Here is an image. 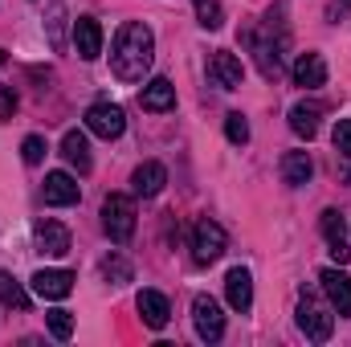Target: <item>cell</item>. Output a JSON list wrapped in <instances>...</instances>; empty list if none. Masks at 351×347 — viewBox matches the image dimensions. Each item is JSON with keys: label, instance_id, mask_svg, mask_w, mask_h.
<instances>
[{"label": "cell", "instance_id": "3", "mask_svg": "<svg viewBox=\"0 0 351 347\" xmlns=\"http://www.w3.org/2000/svg\"><path fill=\"white\" fill-rule=\"evenodd\" d=\"M225 246H229V237H225V229H221L217 221L200 217V221L192 225V258L200 261V265L217 261L221 254H225Z\"/></svg>", "mask_w": 351, "mask_h": 347}, {"label": "cell", "instance_id": "13", "mask_svg": "<svg viewBox=\"0 0 351 347\" xmlns=\"http://www.w3.org/2000/svg\"><path fill=\"white\" fill-rule=\"evenodd\" d=\"M74 290V274L70 270H37L33 274V294H41V298H66Z\"/></svg>", "mask_w": 351, "mask_h": 347}, {"label": "cell", "instance_id": "26", "mask_svg": "<svg viewBox=\"0 0 351 347\" xmlns=\"http://www.w3.org/2000/svg\"><path fill=\"white\" fill-rule=\"evenodd\" d=\"M45 323H49V335H53V339H70V335H74V319H70V311H49Z\"/></svg>", "mask_w": 351, "mask_h": 347}, {"label": "cell", "instance_id": "14", "mask_svg": "<svg viewBox=\"0 0 351 347\" xmlns=\"http://www.w3.org/2000/svg\"><path fill=\"white\" fill-rule=\"evenodd\" d=\"M135 307H139V315H143V323H147L152 331H164L168 319H172V307H168V298H164L160 290H139Z\"/></svg>", "mask_w": 351, "mask_h": 347}, {"label": "cell", "instance_id": "9", "mask_svg": "<svg viewBox=\"0 0 351 347\" xmlns=\"http://www.w3.org/2000/svg\"><path fill=\"white\" fill-rule=\"evenodd\" d=\"M319 229H323V237H327V246H331V258L339 261H351V250H348V229H343V217L335 213V208H323V217H319Z\"/></svg>", "mask_w": 351, "mask_h": 347}, {"label": "cell", "instance_id": "8", "mask_svg": "<svg viewBox=\"0 0 351 347\" xmlns=\"http://www.w3.org/2000/svg\"><path fill=\"white\" fill-rule=\"evenodd\" d=\"M225 298H229V307H233L237 315H245V311L254 307V278H250V270L233 265V270L225 274Z\"/></svg>", "mask_w": 351, "mask_h": 347}, {"label": "cell", "instance_id": "10", "mask_svg": "<svg viewBox=\"0 0 351 347\" xmlns=\"http://www.w3.org/2000/svg\"><path fill=\"white\" fill-rule=\"evenodd\" d=\"M319 282H323V294L331 298V307H335L343 319H351V278L348 274H343V270H323Z\"/></svg>", "mask_w": 351, "mask_h": 347}, {"label": "cell", "instance_id": "25", "mask_svg": "<svg viewBox=\"0 0 351 347\" xmlns=\"http://www.w3.org/2000/svg\"><path fill=\"white\" fill-rule=\"evenodd\" d=\"M192 4H196V21H200L204 29H221V25H225L221 0H192Z\"/></svg>", "mask_w": 351, "mask_h": 347}, {"label": "cell", "instance_id": "12", "mask_svg": "<svg viewBox=\"0 0 351 347\" xmlns=\"http://www.w3.org/2000/svg\"><path fill=\"white\" fill-rule=\"evenodd\" d=\"M37 250L41 254H49V258H62V254H70V229L62 225V221H37Z\"/></svg>", "mask_w": 351, "mask_h": 347}, {"label": "cell", "instance_id": "19", "mask_svg": "<svg viewBox=\"0 0 351 347\" xmlns=\"http://www.w3.org/2000/svg\"><path fill=\"white\" fill-rule=\"evenodd\" d=\"M139 102H143V110H172L176 106V86L168 78H152L143 94H139Z\"/></svg>", "mask_w": 351, "mask_h": 347}, {"label": "cell", "instance_id": "20", "mask_svg": "<svg viewBox=\"0 0 351 347\" xmlns=\"http://www.w3.org/2000/svg\"><path fill=\"white\" fill-rule=\"evenodd\" d=\"M315 172V164H311V156L306 152H286L282 156V180L290 184V188H302L306 180Z\"/></svg>", "mask_w": 351, "mask_h": 347}, {"label": "cell", "instance_id": "21", "mask_svg": "<svg viewBox=\"0 0 351 347\" xmlns=\"http://www.w3.org/2000/svg\"><path fill=\"white\" fill-rule=\"evenodd\" d=\"M319 115H323V106L298 102V106L290 110V131H294L298 139H315V135H319Z\"/></svg>", "mask_w": 351, "mask_h": 347}, {"label": "cell", "instance_id": "17", "mask_svg": "<svg viewBox=\"0 0 351 347\" xmlns=\"http://www.w3.org/2000/svg\"><path fill=\"white\" fill-rule=\"evenodd\" d=\"M294 82L306 90L323 86L327 82V62H323V53H302L298 62H294Z\"/></svg>", "mask_w": 351, "mask_h": 347}, {"label": "cell", "instance_id": "30", "mask_svg": "<svg viewBox=\"0 0 351 347\" xmlns=\"http://www.w3.org/2000/svg\"><path fill=\"white\" fill-rule=\"evenodd\" d=\"M0 66H4V49H0Z\"/></svg>", "mask_w": 351, "mask_h": 347}, {"label": "cell", "instance_id": "15", "mask_svg": "<svg viewBox=\"0 0 351 347\" xmlns=\"http://www.w3.org/2000/svg\"><path fill=\"white\" fill-rule=\"evenodd\" d=\"M74 49H78V58H86V62H94V58L102 53V25H98L94 16H78V21H74Z\"/></svg>", "mask_w": 351, "mask_h": 347}, {"label": "cell", "instance_id": "18", "mask_svg": "<svg viewBox=\"0 0 351 347\" xmlns=\"http://www.w3.org/2000/svg\"><path fill=\"white\" fill-rule=\"evenodd\" d=\"M62 156H66L70 168H78L82 176L94 168V160H90V143H86L82 131H66V135H62Z\"/></svg>", "mask_w": 351, "mask_h": 347}, {"label": "cell", "instance_id": "4", "mask_svg": "<svg viewBox=\"0 0 351 347\" xmlns=\"http://www.w3.org/2000/svg\"><path fill=\"white\" fill-rule=\"evenodd\" d=\"M298 327H302V335L306 339H315V344H327L331 339V331H335V315L323 307V302H315L311 294L298 302Z\"/></svg>", "mask_w": 351, "mask_h": 347}, {"label": "cell", "instance_id": "1", "mask_svg": "<svg viewBox=\"0 0 351 347\" xmlns=\"http://www.w3.org/2000/svg\"><path fill=\"white\" fill-rule=\"evenodd\" d=\"M156 62V33L143 25V21H127L119 33H114V45H110V70L119 82H143V74L152 70Z\"/></svg>", "mask_w": 351, "mask_h": 347}, {"label": "cell", "instance_id": "11", "mask_svg": "<svg viewBox=\"0 0 351 347\" xmlns=\"http://www.w3.org/2000/svg\"><path fill=\"white\" fill-rule=\"evenodd\" d=\"M45 204H58V208H66V204H78V196H82V188H78V180L70 172H49L45 176Z\"/></svg>", "mask_w": 351, "mask_h": 347}, {"label": "cell", "instance_id": "27", "mask_svg": "<svg viewBox=\"0 0 351 347\" xmlns=\"http://www.w3.org/2000/svg\"><path fill=\"white\" fill-rule=\"evenodd\" d=\"M225 135H229V143H250V123H245V115H225Z\"/></svg>", "mask_w": 351, "mask_h": 347}, {"label": "cell", "instance_id": "28", "mask_svg": "<svg viewBox=\"0 0 351 347\" xmlns=\"http://www.w3.org/2000/svg\"><path fill=\"white\" fill-rule=\"evenodd\" d=\"M45 152H49V147H45V139H41V135H29V139L21 143V160H25L29 168H37V164L45 160Z\"/></svg>", "mask_w": 351, "mask_h": 347}, {"label": "cell", "instance_id": "6", "mask_svg": "<svg viewBox=\"0 0 351 347\" xmlns=\"http://www.w3.org/2000/svg\"><path fill=\"white\" fill-rule=\"evenodd\" d=\"M192 323H196L200 339H208V344H217L225 335V315H221L217 298H208V294H196L192 298Z\"/></svg>", "mask_w": 351, "mask_h": 347}, {"label": "cell", "instance_id": "7", "mask_svg": "<svg viewBox=\"0 0 351 347\" xmlns=\"http://www.w3.org/2000/svg\"><path fill=\"white\" fill-rule=\"evenodd\" d=\"M208 78H213L221 90H237V86H241V78H245L241 58H237V53H229V49H217V53L208 58Z\"/></svg>", "mask_w": 351, "mask_h": 347}, {"label": "cell", "instance_id": "24", "mask_svg": "<svg viewBox=\"0 0 351 347\" xmlns=\"http://www.w3.org/2000/svg\"><path fill=\"white\" fill-rule=\"evenodd\" d=\"M102 278H106L110 286H127V282H131V261L123 258V254H110V258L102 261Z\"/></svg>", "mask_w": 351, "mask_h": 347}, {"label": "cell", "instance_id": "29", "mask_svg": "<svg viewBox=\"0 0 351 347\" xmlns=\"http://www.w3.org/2000/svg\"><path fill=\"white\" fill-rule=\"evenodd\" d=\"M331 143H335V152H339V156H351V119H339V123H335Z\"/></svg>", "mask_w": 351, "mask_h": 347}, {"label": "cell", "instance_id": "2", "mask_svg": "<svg viewBox=\"0 0 351 347\" xmlns=\"http://www.w3.org/2000/svg\"><path fill=\"white\" fill-rule=\"evenodd\" d=\"M102 229H106V237L114 246L131 241V233H135V200L123 196V192H110L102 200Z\"/></svg>", "mask_w": 351, "mask_h": 347}, {"label": "cell", "instance_id": "23", "mask_svg": "<svg viewBox=\"0 0 351 347\" xmlns=\"http://www.w3.org/2000/svg\"><path fill=\"white\" fill-rule=\"evenodd\" d=\"M0 302H4V307H12V311H25V307H29L25 286H21L12 274H4V270H0Z\"/></svg>", "mask_w": 351, "mask_h": 347}, {"label": "cell", "instance_id": "22", "mask_svg": "<svg viewBox=\"0 0 351 347\" xmlns=\"http://www.w3.org/2000/svg\"><path fill=\"white\" fill-rule=\"evenodd\" d=\"M45 29H49V45H53V49H66V4H62V0H49V21H45Z\"/></svg>", "mask_w": 351, "mask_h": 347}, {"label": "cell", "instance_id": "16", "mask_svg": "<svg viewBox=\"0 0 351 347\" xmlns=\"http://www.w3.org/2000/svg\"><path fill=\"white\" fill-rule=\"evenodd\" d=\"M131 184H135V196H160L164 184H168V168H164L160 160H147V164L135 168Z\"/></svg>", "mask_w": 351, "mask_h": 347}, {"label": "cell", "instance_id": "5", "mask_svg": "<svg viewBox=\"0 0 351 347\" xmlns=\"http://www.w3.org/2000/svg\"><path fill=\"white\" fill-rule=\"evenodd\" d=\"M86 131L98 139H119L127 131V119H123V106L114 102H94L86 110Z\"/></svg>", "mask_w": 351, "mask_h": 347}]
</instances>
